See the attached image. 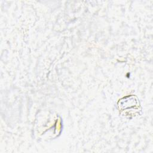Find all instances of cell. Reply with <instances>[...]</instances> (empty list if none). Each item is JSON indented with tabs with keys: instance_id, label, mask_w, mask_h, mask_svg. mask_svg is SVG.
Instances as JSON below:
<instances>
[{
	"instance_id": "1",
	"label": "cell",
	"mask_w": 153,
	"mask_h": 153,
	"mask_svg": "<svg viewBox=\"0 0 153 153\" xmlns=\"http://www.w3.org/2000/svg\"><path fill=\"white\" fill-rule=\"evenodd\" d=\"M118 107L121 113L124 111L127 112L128 109L130 111L132 109L140 110V103L136 96L130 95L119 100Z\"/></svg>"
}]
</instances>
